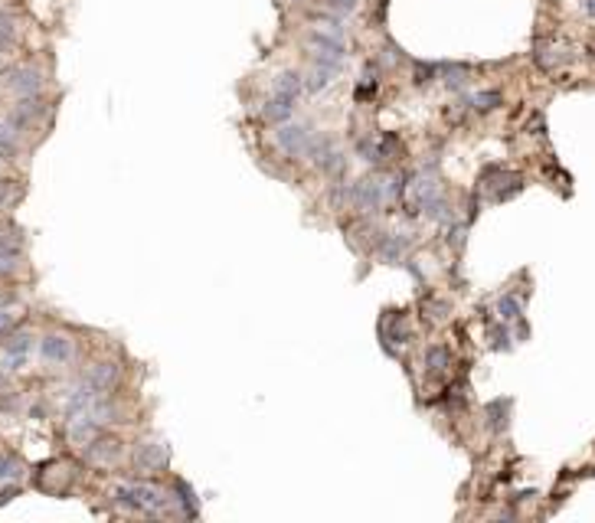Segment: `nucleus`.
Masks as SVG:
<instances>
[{
  "mask_svg": "<svg viewBox=\"0 0 595 523\" xmlns=\"http://www.w3.org/2000/svg\"><path fill=\"white\" fill-rule=\"evenodd\" d=\"M115 500H118L121 507H128V510L164 514L174 497H167V490L157 488V484H121V488L115 490Z\"/></svg>",
  "mask_w": 595,
  "mask_h": 523,
  "instance_id": "1",
  "label": "nucleus"
},
{
  "mask_svg": "<svg viewBox=\"0 0 595 523\" xmlns=\"http://www.w3.org/2000/svg\"><path fill=\"white\" fill-rule=\"evenodd\" d=\"M520 186H523V180L504 167H491V170H484V177H481V190H484L487 200H510Z\"/></svg>",
  "mask_w": 595,
  "mask_h": 523,
  "instance_id": "2",
  "label": "nucleus"
},
{
  "mask_svg": "<svg viewBox=\"0 0 595 523\" xmlns=\"http://www.w3.org/2000/svg\"><path fill=\"white\" fill-rule=\"evenodd\" d=\"M350 206L360 213H380L382 210V193L376 177H360L350 184Z\"/></svg>",
  "mask_w": 595,
  "mask_h": 523,
  "instance_id": "3",
  "label": "nucleus"
},
{
  "mask_svg": "<svg viewBox=\"0 0 595 523\" xmlns=\"http://www.w3.org/2000/svg\"><path fill=\"white\" fill-rule=\"evenodd\" d=\"M311 141H314V135L307 125H278V131H275V144L291 157H305Z\"/></svg>",
  "mask_w": 595,
  "mask_h": 523,
  "instance_id": "4",
  "label": "nucleus"
},
{
  "mask_svg": "<svg viewBox=\"0 0 595 523\" xmlns=\"http://www.w3.org/2000/svg\"><path fill=\"white\" fill-rule=\"evenodd\" d=\"M135 471H164L170 461V451L167 445H161V442H141V445L135 448Z\"/></svg>",
  "mask_w": 595,
  "mask_h": 523,
  "instance_id": "5",
  "label": "nucleus"
},
{
  "mask_svg": "<svg viewBox=\"0 0 595 523\" xmlns=\"http://www.w3.org/2000/svg\"><path fill=\"white\" fill-rule=\"evenodd\" d=\"M72 354H76V347H72V340L66 337V334H46V337L40 340V356L50 366H66L69 360H72Z\"/></svg>",
  "mask_w": 595,
  "mask_h": 523,
  "instance_id": "6",
  "label": "nucleus"
},
{
  "mask_svg": "<svg viewBox=\"0 0 595 523\" xmlns=\"http://www.w3.org/2000/svg\"><path fill=\"white\" fill-rule=\"evenodd\" d=\"M7 89L13 95H20V99H30V95H40V89H42V76H40V69H33V66H23V69H13L7 76Z\"/></svg>",
  "mask_w": 595,
  "mask_h": 523,
  "instance_id": "7",
  "label": "nucleus"
},
{
  "mask_svg": "<svg viewBox=\"0 0 595 523\" xmlns=\"http://www.w3.org/2000/svg\"><path fill=\"white\" fill-rule=\"evenodd\" d=\"M118 376H121L118 363H115V360H102V363H92V366H89V373H85L82 383H89V386L98 389V393H108V389L118 383Z\"/></svg>",
  "mask_w": 595,
  "mask_h": 523,
  "instance_id": "8",
  "label": "nucleus"
},
{
  "mask_svg": "<svg viewBox=\"0 0 595 523\" xmlns=\"http://www.w3.org/2000/svg\"><path fill=\"white\" fill-rule=\"evenodd\" d=\"M30 347H33V337L20 330V334H10L7 347H4V370H20L26 363V354H30Z\"/></svg>",
  "mask_w": 595,
  "mask_h": 523,
  "instance_id": "9",
  "label": "nucleus"
},
{
  "mask_svg": "<svg viewBox=\"0 0 595 523\" xmlns=\"http://www.w3.org/2000/svg\"><path fill=\"white\" fill-rule=\"evenodd\" d=\"M85 455L98 464H111L121 458V442L111 439V435H95V439L85 445Z\"/></svg>",
  "mask_w": 595,
  "mask_h": 523,
  "instance_id": "10",
  "label": "nucleus"
},
{
  "mask_svg": "<svg viewBox=\"0 0 595 523\" xmlns=\"http://www.w3.org/2000/svg\"><path fill=\"white\" fill-rule=\"evenodd\" d=\"M291 115H295V99H288V95L275 92L272 99L262 105V118L268 121V125H288Z\"/></svg>",
  "mask_w": 595,
  "mask_h": 523,
  "instance_id": "11",
  "label": "nucleus"
},
{
  "mask_svg": "<svg viewBox=\"0 0 595 523\" xmlns=\"http://www.w3.org/2000/svg\"><path fill=\"white\" fill-rule=\"evenodd\" d=\"M307 46H314L317 52H331V56H347V46H344V36L340 33H331V30H321L314 26L311 33H307Z\"/></svg>",
  "mask_w": 595,
  "mask_h": 523,
  "instance_id": "12",
  "label": "nucleus"
},
{
  "mask_svg": "<svg viewBox=\"0 0 595 523\" xmlns=\"http://www.w3.org/2000/svg\"><path fill=\"white\" fill-rule=\"evenodd\" d=\"M438 79L445 82V89L461 92L468 85V66L465 62H438Z\"/></svg>",
  "mask_w": 595,
  "mask_h": 523,
  "instance_id": "13",
  "label": "nucleus"
},
{
  "mask_svg": "<svg viewBox=\"0 0 595 523\" xmlns=\"http://www.w3.org/2000/svg\"><path fill=\"white\" fill-rule=\"evenodd\" d=\"M275 92L288 95V99H298V95L305 92V76H298V72H281V76L275 79Z\"/></svg>",
  "mask_w": 595,
  "mask_h": 523,
  "instance_id": "14",
  "label": "nucleus"
},
{
  "mask_svg": "<svg viewBox=\"0 0 595 523\" xmlns=\"http://www.w3.org/2000/svg\"><path fill=\"white\" fill-rule=\"evenodd\" d=\"M422 210H425V213H429V216H432V220H435V223H442V226H448V223H451V220H455V213H451V203H448V200H445V196H438V193H435V196H432V200H429V203H425V206H422Z\"/></svg>",
  "mask_w": 595,
  "mask_h": 523,
  "instance_id": "15",
  "label": "nucleus"
},
{
  "mask_svg": "<svg viewBox=\"0 0 595 523\" xmlns=\"http://www.w3.org/2000/svg\"><path fill=\"white\" fill-rule=\"evenodd\" d=\"M406 255V239L402 236H386L380 242V259L382 262H402Z\"/></svg>",
  "mask_w": 595,
  "mask_h": 523,
  "instance_id": "16",
  "label": "nucleus"
},
{
  "mask_svg": "<svg viewBox=\"0 0 595 523\" xmlns=\"http://www.w3.org/2000/svg\"><path fill=\"white\" fill-rule=\"evenodd\" d=\"M17 137H20V131L10 125V121L0 125V154H4V157H17V151H20Z\"/></svg>",
  "mask_w": 595,
  "mask_h": 523,
  "instance_id": "17",
  "label": "nucleus"
},
{
  "mask_svg": "<svg viewBox=\"0 0 595 523\" xmlns=\"http://www.w3.org/2000/svg\"><path fill=\"white\" fill-rule=\"evenodd\" d=\"M507 412H510V399H494V403L487 405V419H491L494 432L507 429Z\"/></svg>",
  "mask_w": 595,
  "mask_h": 523,
  "instance_id": "18",
  "label": "nucleus"
},
{
  "mask_svg": "<svg viewBox=\"0 0 595 523\" xmlns=\"http://www.w3.org/2000/svg\"><path fill=\"white\" fill-rule=\"evenodd\" d=\"M501 101H504V95L497 92V89H484V92H477V95H471V108H477V111H494V108H501Z\"/></svg>",
  "mask_w": 595,
  "mask_h": 523,
  "instance_id": "19",
  "label": "nucleus"
},
{
  "mask_svg": "<svg viewBox=\"0 0 595 523\" xmlns=\"http://www.w3.org/2000/svg\"><path fill=\"white\" fill-rule=\"evenodd\" d=\"M562 60H566V52H562L560 46H540V50H536V66L540 69H556Z\"/></svg>",
  "mask_w": 595,
  "mask_h": 523,
  "instance_id": "20",
  "label": "nucleus"
},
{
  "mask_svg": "<svg viewBox=\"0 0 595 523\" xmlns=\"http://www.w3.org/2000/svg\"><path fill=\"white\" fill-rule=\"evenodd\" d=\"M448 363H451V354H448V347H432L429 354H425V366L432 373H442V370H448Z\"/></svg>",
  "mask_w": 595,
  "mask_h": 523,
  "instance_id": "21",
  "label": "nucleus"
},
{
  "mask_svg": "<svg viewBox=\"0 0 595 523\" xmlns=\"http://www.w3.org/2000/svg\"><path fill=\"white\" fill-rule=\"evenodd\" d=\"M432 79H438V62H412V82L416 85H429Z\"/></svg>",
  "mask_w": 595,
  "mask_h": 523,
  "instance_id": "22",
  "label": "nucleus"
},
{
  "mask_svg": "<svg viewBox=\"0 0 595 523\" xmlns=\"http://www.w3.org/2000/svg\"><path fill=\"white\" fill-rule=\"evenodd\" d=\"M497 314H501V321H517V317H520L517 295H504L501 301H497Z\"/></svg>",
  "mask_w": 595,
  "mask_h": 523,
  "instance_id": "23",
  "label": "nucleus"
},
{
  "mask_svg": "<svg viewBox=\"0 0 595 523\" xmlns=\"http://www.w3.org/2000/svg\"><path fill=\"white\" fill-rule=\"evenodd\" d=\"M360 0H321L324 10H331V13H337V17H347V13H353L357 10Z\"/></svg>",
  "mask_w": 595,
  "mask_h": 523,
  "instance_id": "24",
  "label": "nucleus"
},
{
  "mask_svg": "<svg viewBox=\"0 0 595 523\" xmlns=\"http://www.w3.org/2000/svg\"><path fill=\"white\" fill-rule=\"evenodd\" d=\"M20 474V461L13 455H0V481H10Z\"/></svg>",
  "mask_w": 595,
  "mask_h": 523,
  "instance_id": "25",
  "label": "nucleus"
},
{
  "mask_svg": "<svg viewBox=\"0 0 595 523\" xmlns=\"http://www.w3.org/2000/svg\"><path fill=\"white\" fill-rule=\"evenodd\" d=\"M20 265V252H0V275H13Z\"/></svg>",
  "mask_w": 595,
  "mask_h": 523,
  "instance_id": "26",
  "label": "nucleus"
},
{
  "mask_svg": "<svg viewBox=\"0 0 595 523\" xmlns=\"http://www.w3.org/2000/svg\"><path fill=\"white\" fill-rule=\"evenodd\" d=\"M445 311H448V308H445L442 301H438V304H435V301H429V304H425V321H429V324L442 321V317H445Z\"/></svg>",
  "mask_w": 595,
  "mask_h": 523,
  "instance_id": "27",
  "label": "nucleus"
},
{
  "mask_svg": "<svg viewBox=\"0 0 595 523\" xmlns=\"http://www.w3.org/2000/svg\"><path fill=\"white\" fill-rule=\"evenodd\" d=\"M17 196V180H0V206H7Z\"/></svg>",
  "mask_w": 595,
  "mask_h": 523,
  "instance_id": "28",
  "label": "nucleus"
},
{
  "mask_svg": "<svg viewBox=\"0 0 595 523\" xmlns=\"http://www.w3.org/2000/svg\"><path fill=\"white\" fill-rule=\"evenodd\" d=\"M494 347H497V350H507V330L504 327H494Z\"/></svg>",
  "mask_w": 595,
  "mask_h": 523,
  "instance_id": "29",
  "label": "nucleus"
},
{
  "mask_svg": "<svg viewBox=\"0 0 595 523\" xmlns=\"http://www.w3.org/2000/svg\"><path fill=\"white\" fill-rule=\"evenodd\" d=\"M10 327H13V314H10V311H0V337H4V334H10Z\"/></svg>",
  "mask_w": 595,
  "mask_h": 523,
  "instance_id": "30",
  "label": "nucleus"
},
{
  "mask_svg": "<svg viewBox=\"0 0 595 523\" xmlns=\"http://www.w3.org/2000/svg\"><path fill=\"white\" fill-rule=\"evenodd\" d=\"M17 497V488H7V490H0V507L4 504H10V500Z\"/></svg>",
  "mask_w": 595,
  "mask_h": 523,
  "instance_id": "31",
  "label": "nucleus"
},
{
  "mask_svg": "<svg viewBox=\"0 0 595 523\" xmlns=\"http://www.w3.org/2000/svg\"><path fill=\"white\" fill-rule=\"evenodd\" d=\"M582 7H586L589 17H595V0H582Z\"/></svg>",
  "mask_w": 595,
  "mask_h": 523,
  "instance_id": "32",
  "label": "nucleus"
}]
</instances>
